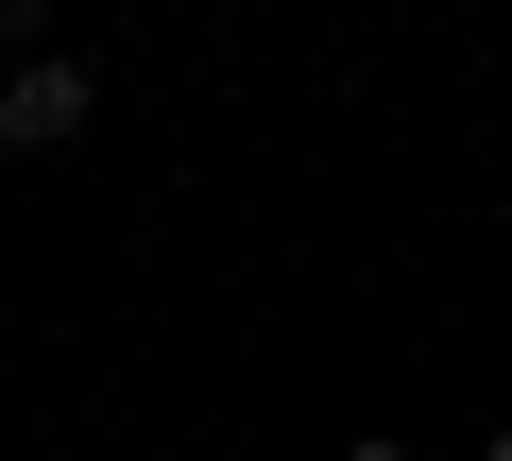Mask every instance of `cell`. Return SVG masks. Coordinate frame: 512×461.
Segmentation results:
<instances>
[{
    "label": "cell",
    "instance_id": "obj_2",
    "mask_svg": "<svg viewBox=\"0 0 512 461\" xmlns=\"http://www.w3.org/2000/svg\"><path fill=\"white\" fill-rule=\"evenodd\" d=\"M18 52H69V35H52V0H0V69H18Z\"/></svg>",
    "mask_w": 512,
    "mask_h": 461
},
{
    "label": "cell",
    "instance_id": "obj_1",
    "mask_svg": "<svg viewBox=\"0 0 512 461\" xmlns=\"http://www.w3.org/2000/svg\"><path fill=\"white\" fill-rule=\"evenodd\" d=\"M86 120H103V69H86V52H18V69H0V154H18V171L69 154Z\"/></svg>",
    "mask_w": 512,
    "mask_h": 461
},
{
    "label": "cell",
    "instance_id": "obj_4",
    "mask_svg": "<svg viewBox=\"0 0 512 461\" xmlns=\"http://www.w3.org/2000/svg\"><path fill=\"white\" fill-rule=\"evenodd\" d=\"M478 461H512V427H495V444H478Z\"/></svg>",
    "mask_w": 512,
    "mask_h": 461
},
{
    "label": "cell",
    "instance_id": "obj_3",
    "mask_svg": "<svg viewBox=\"0 0 512 461\" xmlns=\"http://www.w3.org/2000/svg\"><path fill=\"white\" fill-rule=\"evenodd\" d=\"M342 461H410V444H342Z\"/></svg>",
    "mask_w": 512,
    "mask_h": 461
}]
</instances>
